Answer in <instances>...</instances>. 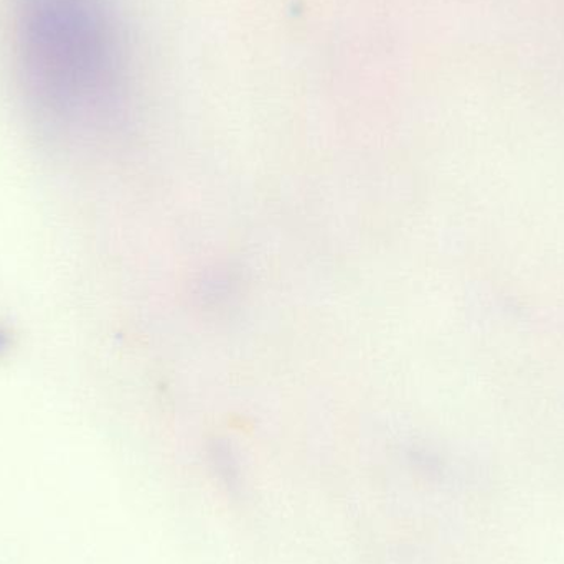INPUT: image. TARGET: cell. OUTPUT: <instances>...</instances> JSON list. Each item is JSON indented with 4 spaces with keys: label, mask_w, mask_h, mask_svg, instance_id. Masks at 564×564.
I'll return each instance as SVG.
<instances>
[{
    "label": "cell",
    "mask_w": 564,
    "mask_h": 564,
    "mask_svg": "<svg viewBox=\"0 0 564 564\" xmlns=\"http://www.w3.org/2000/svg\"><path fill=\"white\" fill-rule=\"evenodd\" d=\"M13 39L23 91L46 121L88 128L121 108L129 50L112 0H15Z\"/></svg>",
    "instance_id": "1"
}]
</instances>
